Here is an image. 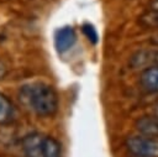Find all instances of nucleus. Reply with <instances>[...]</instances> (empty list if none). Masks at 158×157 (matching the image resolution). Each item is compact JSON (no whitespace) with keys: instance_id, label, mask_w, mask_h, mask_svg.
<instances>
[{"instance_id":"nucleus-8","label":"nucleus","mask_w":158,"mask_h":157,"mask_svg":"<svg viewBox=\"0 0 158 157\" xmlns=\"http://www.w3.org/2000/svg\"><path fill=\"white\" fill-rule=\"evenodd\" d=\"M14 115H15V109L12 103L4 94L0 93V124L5 125L11 122L14 120Z\"/></svg>"},{"instance_id":"nucleus-1","label":"nucleus","mask_w":158,"mask_h":157,"mask_svg":"<svg viewBox=\"0 0 158 157\" xmlns=\"http://www.w3.org/2000/svg\"><path fill=\"white\" fill-rule=\"evenodd\" d=\"M20 103L38 116H51L58 110V95L46 83H31L22 85L19 90Z\"/></svg>"},{"instance_id":"nucleus-6","label":"nucleus","mask_w":158,"mask_h":157,"mask_svg":"<svg viewBox=\"0 0 158 157\" xmlns=\"http://www.w3.org/2000/svg\"><path fill=\"white\" fill-rule=\"evenodd\" d=\"M141 85L151 93H158V66L144 69L141 75Z\"/></svg>"},{"instance_id":"nucleus-12","label":"nucleus","mask_w":158,"mask_h":157,"mask_svg":"<svg viewBox=\"0 0 158 157\" xmlns=\"http://www.w3.org/2000/svg\"><path fill=\"white\" fill-rule=\"evenodd\" d=\"M151 41H152V42H153L156 46H158V31H157L156 33H153V35H152Z\"/></svg>"},{"instance_id":"nucleus-4","label":"nucleus","mask_w":158,"mask_h":157,"mask_svg":"<svg viewBox=\"0 0 158 157\" xmlns=\"http://www.w3.org/2000/svg\"><path fill=\"white\" fill-rule=\"evenodd\" d=\"M130 66L133 69H148L158 66V46L156 48H144L133 53L130 58Z\"/></svg>"},{"instance_id":"nucleus-10","label":"nucleus","mask_w":158,"mask_h":157,"mask_svg":"<svg viewBox=\"0 0 158 157\" xmlns=\"http://www.w3.org/2000/svg\"><path fill=\"white\" fill-rule=\"evenodd\" d=\"M141 21L146 26H151V27H157L158 28V11H151L149 14L144 15L141 19Z\"/></svg>"},{"instance_id":"nucleus-13","label":"nucleus","mask_w":158,"mask_h":157,"mask_svg":"<svg viewBox=\"0 0 158 157\" xmlns=\"http://www.w3.org/2000/svg\"><path fill=\"white\" fill-rule=\"evenodd\" d=\"M151 11H158V0H154L151 4Z\"/></svg>"},{"instance_id":"nucleus-11","label":"nucleus","mask_w":158,"mask_h":157,"mask_svg":"<svg viewBox=\"0 0 158 157\" xmlns=\"http://www.w3.org/2000/svg\"><path fill=\"white\" fill-rule=\"evenodd\" d=\"M6 73H7V69H6L5 64L0 62V79H2V78L6 75Z\"/></svg>"},{"instance_id":"nucleus-2","label":"nucleus","mask_w":158,"mask_h":157,"mask_svg":"<svg viewBox=\"0 0 158 157\" xmlns=\"http://www.w3.org/2000/svg\"><path fill=\"white\" fill-rule=\"evenodd\" d=\"M21 148L26 157H62L60 143L42 132L26 135L21 141Z\"/></svg>"},{"instance_id":"nucleus-3","label":"nucleus","mask_w":158,"mask_h":157,"mask_svg":"<svg viewBox=\"0 0 158 157\" xmlns=\"http://www.w3.org/2000/svg\"><path fill=\"white\" fill-rule=\"evenodd\" d=\"M125 146L131 157H158V138L143 135L131 136Z\"/></svg>"},{"instance_id":"nucleus-5","label":"nucleus","mask_w":158,"mask_h":157,"mask_svg":"<svg viewBox=\"0 0 158 157\" xmlns=\"http://www.w3.org/2000/svg\"><path fill=\"white\" fill-rule=\"evenodd\" d=\"M77 42V33L72 26H63L54 33V47L57 52L64 53L69 51Z\"/></svg>"},{"instance_id":"nucleus-14","label":"nucleus","mask_w":158,"mask_h":157,"mask_svg":"<svg viewBox=\"0 0 158 157\" xmlns=\"http://www.w3.org/2000/svg\"><path fill=\"white\" fill-rule=\"evenodd\" d=\"M156 117H157V119H158V106H157V108H156Z\"/></svg>"},{"instance_id":"nucleus-7","label":"nucleus","mask_w":158,"mask_h":157,"mask_svg":"<svg viewBox=\"0 0 158 157\" xmlns=\"http://www.w3.org/2000/svg\"><path fill=\"white\" fill-rule=\"evenodd\" d=\"M137 130L143 136L158 138V119L157 117H142L137 121Z\"/></svg>"},{"instance_id":"nucleus-9","label":"nucleus","mask_w":158,"mask_h":157,"mask_svg":"<svg viewBox=\"0 0 158 157\" xmlns=\"http://www.w3.org/2000/svg\"><path fill=\"white\" fill-rule=\"evenodd\" d=\"M81 31H83L84 36L89 40L90 43L96 45L99 42V33H98V31H96V28H95V26L93 23H89V22L83 23Z\"/></svg>"}]
</instances>
